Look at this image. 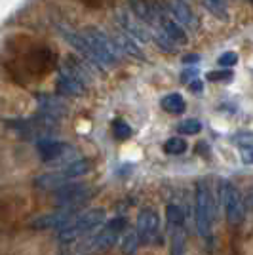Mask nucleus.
<instances>
[{"label":"nucleus","instance_id":"obj_1","mask_svg":"<svg viewBox=\"0 0 253 255\" xmlns=\"http://www.w3.org/2000/svg\"><path fill=\"white\" fill-rule=\"evenodd\" d=\"M6 126L13 129L21 139H29L34 143L40 141V139L53 137L57 133V120L46 117L42 113H38L36 117L6 120Z\"/></svg>","mask_w":253,"mask_h":255},{"label":"nucleus","instance_id":"obj_2","mask_svg":"<svg viewBox=\"0 0 253 255\" xmlns=\"http://www.w3.org/2000/svg\"><path fill=\"white\" fill-rule=\"evenodd\" d=\"M88 82H90V76L84 65L78 59L67 57L57 76V94L69 97L82 96L88 88Z\"/></svg>","mask_w":253,"mask_h":255},{"label":"nucleus","instance_id":"obj_3","mask_svg":"<svg viewBox=\"0 0 253 255\" xmlns=\"http://www.w3.org/2000/svg\"><path fill=\"white\" fill-rule=\"evenodd\" d=\"M105 210L103 208H94L88 212L80 213L78 217H74L69 225H65L63 229L57 231V240L61 244H71L74 240L82 238L86 234H90L92 231H95L99 225L105 221Z\"/></svg>","mask_w":253,"mask_h":255},{"label":"nucleus","instance_id":"obj_4","mask_svg":"<svg viewBox=\"0 0 253 255\" xmlns=\"http://www.w3.org/2000/svg\"><path fill=\"white\" fill-rule=\"evenodd\" d=\"M215 217V204L206 181H198L194 189V223L202 238H208Z\"/></svg>","mask_w":253,"mask_h":255},{"label":"nucleus","instance_id":"obj_5","mask_svg":"<svg viewBox=\"0 0 253 255\" xmlns=\"http://www.w3.org/2000/svg\"><path fill=\"white\" fill-rule=\"evenodd\" d=\"M82 34L86 36V40L90 44L97 63L103 71L109 69V67H115L118 63V48H116V44L113 42L111 36H107L101 29H95V27L84 29Z\"/></svg>","mask_w":253,"mask_h":255},{"label":"nucleus","instance_id":"obj_6","mask_svg":"<svg viewBox=\"0 0 253 255\" xmlns=\"http://www.w3.org/2000/svg\"><path fill=\"white\" fill-rule=\"evenodd\" d=\"M219 200L225 210V217L231 225H240L246 217V202H244L240 191L232 185L231 181L219 183Z\"/></svg>","mask_w":253,"mask_h":255},{"label":"nucleus","instance_id":"obj_7","mask_svg":"<svg viewBox=\"0 0 253 255\" xmlns=\"http://www.w3.org/2000/svg\"><path fill=\"white\" fill-rule=\"evenodd\" d=\"M94 194H95L94 189L84 185V183H67L61 189L55 191V200L53 202H55L57 208H73V210H78Z\"/></svg>","mask_w":253,"mask_h":255},{"label":"nucleus","instance_id":"obj_8","mask_svg":"<svg viewBox=\"0 0 253 255\" xmlns=\"http://www.w3.org/2000/svg\"><path fill=\"white\" fill-rule=\"evenodd\" d=\"M135 233L139 236V242L143 244H152L158 240L160 234V217L158 213L150 208L141 210L137 215V225H135Z\"/></svg>","mask_w":253,"mask_h":255},{"label":"nucleus","instance_id":"obj_9","mask_svg":"<svg viewBox=\"0 0 253 255\" xmlns=\"http://www.w3.org/2000/svg\"><path fill=\"white\" fill-rule=\"evenodd\" d=\"M76 217V210L73 208H59L57 212L53 213H44L40 217L32 219L31 221V229L32 231H59L63 229L65 225H69Z\"/></svg>","mask_w":253,"mask_h":255},{"label":"nucleus","instance_id":"obj_10","mask_svg":"<svg viewBox=\"0 0 253 255\" xmlns=\"http://www.w3.org/2000/svg\"><path fill=\"white\" fill-rule=\"evenodd\" d=\"M57 31H59V34L73 46L76 52L84 57L88 63L94 65L95 69H99V71H103V69L99 67V63H97L94 52H92V48H90V44H88V40H86V36L82 34V32H78V31H74V29H71V27H67L65 23H59V25H57Z\"/></svg>","mask_w":253,"mask_h":255},{"label":"nucleus","instance_id":"obj_11","mask_svg":"<svg viewBox=\"0 0 253 255\" xmlns=\"http://www.w3.org/2000/svg\"><path fill=\"white\" fill-rule=\"evenodd\" d=\"M36 150H38V156L44 162H53V160H59L61 156H65L69 150H73L67 143L59 141L55 137H46L36 141Z\"/></svg>","mask_w":253,"mask_h":255},{"label":"nucleus","instance_id":"obj_12","mask_svg":"<svg viewBox=\"0 0 253 255\" xmlns=\"http://www.w3.org/2000/svg\"><path fill=\"white\" fill-rule=\"evenodd\" d=\"M116 21L120 23L122 31L126 32L127 36L137 38V40H141V42H148V40H150V32L145 29L143 21H139L137 17H133L131 13H127V11H118Z\"/></svg>","mask_w":253,"mask_h":255},{"label":"nucleus","instance_id":"obj_13","mask_svg":"<svg viewBox=\"0 0 253 255\" xmlns=\"http://www.w3.org/2000/svg\"><path fill=\"white\" fill-rule=\"evenodd\" d=\"M36 103H38V109L40 113L46 115V117L53 118V120H59V118L67 117L69 113V107L65 101H61V97L57 96H48V94H38L36 96Z\"/></svg>","mask_w":253,"mask_h":255},{"label":"nucleus","instance_id":"obj_14","mask_svg":"<svg viewBox=\"0 0 253 255\" xmlns=\"http://www.w3.org/2000/svg\"><path fill=\"white\" fill-rule=\"evenodd\" d=\"M169 11L175 17V21L179 25H185L189 29H196L198 27V19L194 15V11L190 10V6L185 0H171L169 2Z\"/></svg>","mask_w":253,"mask_h":255},{"label":"nucleus","instance_id":"obj_15","mask_svg":"<svg viewBox=\"0 0 253 255\" xmlns=\"http://www.w3.org/2000/svg\"><path fill=\"white\" fill-rule=\"evenodd\" d=\"M118 236H120V234L105 227L101 233L95 234L90 242H86L84 250H90V252H99V254H101V252H109V250L118 242Z\"/></svg>","mask_w":253,"mask_h":255},{"label":"nucleus","instance_id":"obj_16","mask_svg":"<svg viewBox=\"0 0 253 255\" xmlns=\"http://www.w3.org/2000/svg\"><path fill=\"white\" fill-rule=\"evenodd\" d=\"M69 179L65 177L61 171H50V173H42L34 179V187L40 189V191H57L61 189L63 185H67Z\"/></svg>","mask_w":253,"mask_h":255},{"label":"nucleus","instance_id":"obj_17","mask_svg":"<svg viewBox=\"0 0 253 255\" xmlns=\"http://www.w3.org/2000/svg\"><path fill=\"white\" fill-rule=\"evenodd\" d=\"M113 42L116 44L118 52H124L129 57H135V59H145V53L141 52V48L131 40V36H127L126 32H118L113 38Z\"/></svg>","mask_w":253,"mask_h":255},{"label":"nucleus","instance_id":"obj_18","mask_svg":"<svg viewBox=\"0 0 253 255\" xmlns=\"http://www.w3.org/2000/svg\"><path fill=\"white\" fill-rule=\"evenodd\" d=\"M92 170V162L88 158H78V160H73V162H69V164H65L63 170H59L63 173L67 179H76V177H82L86 175L88 171Z\"/></svg>","mask_w":253,"mask_h":255},{"label":"nucleus","instance_id":"obj_19","mask_svg":"<svg viewBox=\"0 0 253 255\" xmlns=\"http://www.w3.org/2000/svg\"><path fill=\"white\" fill-rule=\"evenodd\" d=\"M169 255H187V233L183 227L171 229V250Z\"/></svg>","mask_w":253,"mask_h":255},{"label":"nucleus","instance_id":"obj_20","mask_svg":"<svg viewBox=\"0 0 253 255\" xmlns=\"http://www.w3.org/2000/svg\"><path fill=\"white\" fill-rule=\"evenodd\" d=\"M185 99L179 96V94H169L162 99V109L166 113H171V115H181L185 111Z\"/></svg>","mask_w":253,"mask_h":255},{"label":"nucleus","instance_id":"obj_21","mask_svg":"<svg viewBox=\"0 0 253 255\" xmlns=\"http://www.w3.org/2000/svg\"><path fill=\"white\" fill-rule=\"evenodd\" d=\"M139 236L135 231H127L124 234V238H122V244H120V250H122V254L124 255H135L139 248Z\"/></svg>","mask_w":253,"mask_h":255},{"label":"nucleus","instance_id":"obj_22","mask_svg":"<svg viewBox=\"0 0 253 255\" xmlns=\"http://www.w3.org/2000/svg\"><path fill=\"white\" fill-rule=\"evenodd\" d=\"M166 217H168L169 229H175V227H183L185 225V213L175 204H169L168 208H166Z\"/></svg>","mask_w":253,"mask_h":255},{"label":"nucleus","instance_id":"obj_23","mask_svg":"<svg viewBox=\"0 0 253 255\" xmlns=\"http://www.w3.org/2000/svg\"><path fill=\"white\" fill-rule=\"evenodd\" d=\"M177 131L183 133V135H196V133L202 131V122H198L196 118H187V120L179 122Z\"/></svg>","mask_w":253,"mask_h":255},{"label":"nucleus","instance_id":"obj_24","mask_svg":"<svg viewBox=\"0 0 253 255\" xmlns=\"http://www.w3.org/2000/svg\"><path fill=\"white\" fill-rule=\"evenodd\" d=\"M113 133H115L116 139H120V141H124L131 135V128L127 124L126 120H120V118H116L115 122H113Z\"/></svg>","mask_w":253,"mask_h":255},{"label":"nucleus","instance_id":"obj_25","mask_svg":"<svg viewBox=\"0 0 253 255\" xmlns=\"http://www.w3.org/2000/svg\"><path fill=\"white\" fill-rule=\"evenodd\" d=\"M164 150H166L168 154H183V152L187 150V143L181 137H171L164 143Z\"/></svg>","mask_w":253,"mask_h":255},{"label":"nucleus","instance_id":"obj_26","mask_svg":"<svg viewBox=\"0 0 253 255\" xmlns=\"http://www.w3.org/2000/svg\"><path fill=\"white\" fill-rule=\"evenodd\" d=\"M204 2H206V6H208L217 17L227 19V0H204Z\"/></svg>","mask_w":253,"mask_h":255},{"label":"nucleus","instance_id":"obj_27","mask_svg":"<svg viewBox=\"0 0 253 255\" xmlns=\"http://www.w3.org/2000/svg\"><path fill=\"white\" fill-rule=\"evenodd\" d=\"M105 227L111 229V231H115V233L122 234L127 229V221H126V217H115V219H111Z\"/></svg>","mask_w":253,"mask_h":255},{"label":"nucleus","instance_id":"obj_28","mask_svg":"<svg viewBox=\"0 0 253 255\" xmlns=\"http://www.w3.org/2000/svg\"><path fill=\"white\" fill-rule=\"evenodd\" d=\"M236 61H238V53L234 52H225L219 57V65L221 67H232V65H236Z\"/></svg>","mask_w":253,"mask_h":255},{"label":"nucleus","instance_id":"obj_29","mask_svg":"<svg viewBox=\"0 0 253 255\" xmlns=\"http://www.w3.org/2000/svg\"><path fill=\"white\" fill-rule=\"evenodd\" d=\"M232 73L231 71H211L208 73V80L211 82H217V80H231Z\"/></svg>","mask_w":253,"mask_h":255},{"label":"nucleus","instance_id":"obj_30","mask_svg":"<svg viewBox=\"0 0 253 255\" xmlns=\"http://www.w3.org/2000/svg\"><path fill=\"white\" fill-rule=\"evenodd\" d=\"M240 154H242L244 164H253V143H250V145H244Z\"/></svg>","mask_w":253,"mask_h":255},{"label":"nucleus","instance_id":"obj_31","mask_svg":"<svg viewBox=\"0 0 253 255\" xmlns=\"http://www.w3.org/2000/svg\"><path fill=\"white\" fill-rule=\"evenodd\" d=\"M189 90L194 94H202L204 92V82L202 80H192V82H189Z\"/></svg>","mask_w":253,"mask_h":255},{"label":"nucleus","instance_id":"obj_32","mask_svg":"<svg viewBox=\"0 0 253 255\" xmlns=\"http://www.w3.org/2000/svg\"><path fill=\"white\" fill-rule=\"evenodd\" d=\"M80 2H84L88 6H94V8H101V6H105L109 0H80Z\"/></svg>","mask_w":253,"mask_h":255},{"label":"nucleus","instance_id":"obj_33","mask_svg":"<svg viewBox=\"0 0 253 255\" xmlns=\"http://www.w3.org/2000/svg\"><path fill=\"white\" fill-rule=\"evenodd\" d=\"M198 59H200V55H198V53H190V55H185V57H183V63L192 65V63H196Z\"/></svg>","mask_w":253,"mask_h":255},{"label":"nucleus","instance_id":"obj_34","mask_svg":"<svg viewBox=\"0 0 253 255\" xmlns=\"http://www.w3.org/2000/svg\"><path fill=\"white\" fill-rule=\"evenodd\" d=\"M244 202H246V210L250 208L253 212V189H252V192H250V196H248V200H244Z\"/></svg>","mask_w":253,"mask_h":255},{"label":"nucleus","instance_id":"obj_35","mask_svg":"<svg viewBox=\"0 0 253 255\" xmlns=\"http://www.w3.org/2000/svg\"><path fill=\"white\" fill-rule=\"evenodd\" d=\"M250 2H253V0H250Z\"/></svg>","mask_w":253,"mask_h":255}]
</instances>
